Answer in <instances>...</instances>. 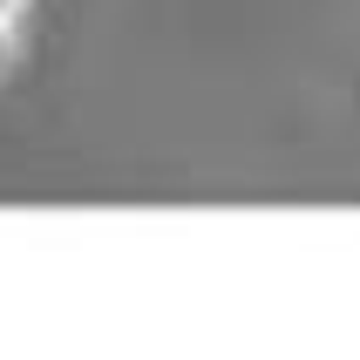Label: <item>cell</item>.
<instances>
[{
	"label": "cell",
	"instance_id": "obj_2",
	"mask_svg": "<svg viewBox=\"0 0 360 360\" xmlns=\"http://www.w3.org/2000/svg\"><path fill=\"white\" fill-rule=\"evenodd\" d=\"M0 7H7V0H0Z\"/></svg>",
	"mask_w": 360,
	"mask_h": 360
},
{
	"label": "cell",
	"instance_id": "obj_1",
	"mask_svg": "<svg viewBox=\"0 0 360 360\" xmlns=\"http://www.w3.org/2000/svg\"><path fill=\"white\" fill-rule=\"evenodd\" d=\"M0 48H7V27H0Z\"/></svg>",
	"mask_w": 360,
	"mask_h": 360
}]
</instances>
